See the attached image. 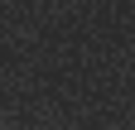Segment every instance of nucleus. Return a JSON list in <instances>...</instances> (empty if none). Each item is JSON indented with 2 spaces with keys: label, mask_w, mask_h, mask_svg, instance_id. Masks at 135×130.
I'll return each instance as SVG.
<instances>
[]
</instances>
